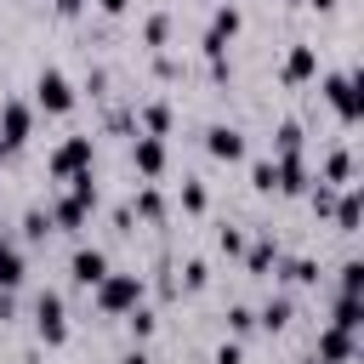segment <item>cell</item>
<instances>
[{
	"label": "cell",
	"instance_id": "obj_18",
	"mask_svg": "<svg viewBox=\"0 0 364 364\" xmlns=\"http://www.w3.org/2000/svg\"><path fill=\"white\" fill-rule=\"evenodd\" d=\"M267 267H279V245H273V239L262 233L256 245H245V273H250V279H262Z\"/></svg>",
	"mask_w": 364,
	"mask_h": 364
},
{
	"label": "cell",
	"instance_id": "obj_1",
	"mask_svg": "<svg viewBox=\"0 0 364 364\" xmlns=\"http://www.w3.org/2000/svg\"><path fill=\"white\" fill-rule=\"evenodd\" d=\"M142 296H148V279H142V273H114V267H108V273L97 279V290H91V301H97L108 318H125Z\"/></svg>",
	"mask_w": 364,
	"mask_h": 364
},
{
	"label": "cell",
	"instance_id": "obj_16",
	"mask_svg": "<svg viewBox=\"0 0 364 364\" xmlns=\"http://www.w3.org/2000/svg\"><path fill=\"white\" fill-rule=\"evenodd\" d=\"M28 279V262H23V245H11V239H0V290H17Z\"/></svg>",
	"mask_w": 364,
	"mask_h": 364
},
{
	"label": "cell",
	"instance_id": "obj_6",
	"mask_svg": "<svg viewBox=\"0 0 364 364\" xmlns=\"http://www.w3.org/2000/svg\"><path fill=\"white\" fill-rule=\"evenodd\" d=\"M245 28V11L228 0V6H216V17H210V28H205V40H199V51L216 63V57H228V46H233V34Z\"/></svg>",
	"mask_w": 364,
	"mask_h": 364
},
{
	"label": "cell",
	"instance_id": "obj_24",
	"mask_svg": "<svg viewBox=\"0 0 364 364\" xmlns=\"http://www.w3.org/2000/svg\"><path fill=\"white\" fill-rule=\"evenodd\" d=\"M142 131L148 136H171V102H148L142 108Z\"/></svg>",
	"mask_w": 364,
	"mask_h": 364
},
{
	"label": "cell",
	"instance_id": "obj_5",
	"mask_svg": "<svg viewBox=\"0 0 364 364\" xmlns=\"http://www.w3.org/2000/svg\"><path fill=\"white\" fill-rule=\"evenodd\" d=\"M28 136H34V102L6 97V102H0V148H6V154H17Z\"/></svg>",
	"mask_w": 364,
	"mask_h": 364
},
{
	"label": "cell",
	"instance_id": "obj_4",
	"mask_svg": "<svg viewBox=\"0 0 364 364\" xmlns=\"http://www.w3.org/2000/svg\"><path fill=\"white\" fill-rule=\"evenodd\" d=\"M34 336H40L46 347H63V341H68V307H63L57 290H40V296H34Z\"/></svg>",
	"mask_w": 364,
	"mask_h": 364
},
{
	"label": "cell",
	"instance_id": "obj_25",
	"mask_svg": "<svg viewBox=\"0 0 364 364\" xmlns=\"http://www.w3.org/2000/svg\"><path fill=\"white\" fill-rule=\"evenodd\" d=\"M284 279H290V284H318V262H313V256H290V262H284Z\"/></svg>",
	"mask_w": 364,
	"mask_h": 364
},
{
	"label": "cell",
	"instance_id": "obj_2",
	"mask_svg": "<svg viewBox=\"0 0 364 364\" xmlns=\"http://www.w3.org/2000/svg\"><path fill=\"white\" fill-rule=\"evenodd\" d=\"M91 159H97V136H63L46 154V171H51V182H68V176L91 171Z\"/></svg>",
	"mask_w": 364,
	"mask_h": 364
},
{
	"label": "cell",
	"instance_id": "obj_7",
	"mask_svg": "<svg viewBox=\"0 0 364 364\" xmlns=\"http://www.w3.org/2000/svg\"><path fill=\"white\" fill-rule=\"evenodd\" d=\"M80 97H74V85H68V74L63 68H40L34 74V108H46V114H68Z\"/></svg>",
	"mask_w": 364,
	"mask_h": 364
},
{
	"label": "cell",
	"instance_id": "obj_13",
	"mask_svg": "<svg viewBox=\"0 0 364 364\" xmlns=\"http://www.w3.org/2000/svg\"><path fill=\"white\" fill-rule=\"evenodd\" d=\"M279 74H284V85H307V80H318V51H313V46H290Z\"/></svg>",
	"mask_w": 364,
	"mask_h": 364
},
{
	"label": "cell",
	"instance_id": "obj_14",
	"mask_svg": "<svg viewBox=\"0 0 364 364\" xmlns=\"http://www.w3.org/2000/svg\"><path fill=\"white\" fill-rule=\"evenodd\" d=\"M273 171H279V193H290V199L313 188V176H307V159H301V154H279V159H273Z\"/></svg>",
	"mask_w": 364,
	"mask_h": 364
},
{
	"label": "cell",
	"instance_id": "obj_34",
	"mask_svg": "<svg viewBox=\"0 0 364 364\" xmlns=\"http://www.w3.org/2000/svg\"><path fill=\"white\" fill-rule=\"evenodd\" d=\"M216 245H222V256H245V233H239V228H222Z\"/></svg>",
	"mask_w": 364,
	"mask_h": 364
},
{
	"label": "cell",
	"instance_id": "obj_28",
	"mask_svg": "<svg viewBox=\"0 0 364 364\" xmlns=\"http://www.w3.org/2000/svg\"><path fill=\"white\" fill-rule=\"evenodd\" d=\"M142 40H148V46L159 51V46L171 40V11H154V17H148V28H142Z\"/></svg>",
	"mask_w": 364,
	"mask_h": 364
},
{
	"label": "cell",
	"instance_id": "obj_32",
	"mask_svg": "<svg viewBox=\"0 0 364 364\" xmlns=\"http://www.w3.org/2000/svg\"><path fill=\"white\" fill-rule=\"evenodd\" d=\"M364 290V262H341V296H358Z\"/></svg>",
	"mask_w": 364,
	"mask_h": 364
},
{
	"label": "cell",
	"instance_id": "obj_20",
	"mask_svg": "<svg viewBox=\"0 0 364 364\" xmlns=\"http://www.w3.org/2000/svg\"><path fill=\"white\" fill-rule=\"evenodd\" d=\"M51 233H57V228H51V210H40V205L23 210V245H46Z\"/></svg>",
	"mask_w": 364,
	"mask_h": 364
},
{
	"label": "cell",
	"instance_id": "obj_10",
	"mask_svg": "<svg viewBox=\"0 0 364 364\" xmlns=\"http://www.w3.org/2000/svg\"><path fill=\"white\" fill-rule=\"evenodd\" d=\"M102 273H108V250H102V245H80V250L68 256V279H74L80 290H97Z\"/></svg>",
	"mask_w": 364,
	"mask_h": 364
},
{
	"label": "cell",
	"instance_id": "obj_23",
	"mask_svg": "<svg viewBox=\"0 0 364 364\" xmlns=\"http://www.w3.org/2000/svg\"><path fill=\"white\" fill-rule=\"evenodd\" d=\"M136 216H142V222H165V193H159L154 182H142V193H136Z\"/></svg>",
	"mask_w": 364,
	"mask_h": 364
},
{
	"label": "cell",
	"instance_id": "obj_31",
	"mask_svg": "<svg viewBox=\"0 0 364 364\" xmlns=\"http://www.w3.org/2000/svg\"><path fill=\"white\" fill-rule=\"evenodd\" d=\"M307 205H313L318 216H330V210H336V188H330V182H313V188H307Z\"/></svg>",
	"mask_w": 364,
	"mask_h": 364
},
{
	"label": "cell",
	"instance_id": "obj_15",
	"mask_svg": "<svg viewBox=\"0 0 364 364\" xmlns=\"http://www.w3.org/2000/svg\"><path fill=\"white\" fill-rule=\"evenodd\" d=\"M330 216H336L341 233H358V222H364V193L347 182V193H336V210H330Z\"/></svg>",
	"mask_w": 364,
	"mask_h": 364
},
{
	"label": "cell",
	"instance_id": "obj_3",
	"mask_svg": "<svg viewBox=\"0 0 364 364\" xmlns=\"http://www.w3.org/2000/svg\"><path fill=\"white\" fill-rule=\"evenodd\" d=\"M324 102L336 108L341 125H358L364 119V80L358 74H324Z\"/></svg>",
	"mask_w": 364,
	"mask_h": 364
},
{
	"label": "cell",
	"instance_id": "obj_12",
	"mask_svg": "<svg viewBox=\"0 0 364 364\" xmlns=\"http://www.w3.org/2000/svg\"><path fill=\"white\" fill-rule=\"evenodd\" d=\"M91 210H97V205H91V199H80V193L68 188V193H57V199H51V228H63V233H80V228L91 222Z\"/></svg>",
	"mask_w": 364,
	"mask_h": 364
},
{
	"label": "cell",
	"instance_id": "obj_39",
	"mask_svg": "<svg viewBox=\"0 0 364 364\" xmlns=\"http://www.w3.org/2000/svg\"><path fill=\"white\" fill-rule=\"evenodd\" d=\"M301 6H313V11H336V0H301Z\"/></svg>",
	"mask_w": 364,
	"mask_h": 364
},
{
	"label": "cell",
	"instance_id": "obj_30",
	"mask_svg": "<svg viewBox=\"0 0 364 364\" xmlns=\"http://www.w3.org/2000/svg\"><path fill=\"white\" fill-rule=\"evenodd\" d=\"M205 205H210L205 182H182V210H188V216H205Z\"/></svg>",
	"mask_w": 364,
	"mask_h": 364
},
{
	"label": "cell",
	"instance_id": "obj_33",
	"mask_svg": "<svg viewBox=\"0 0 364 364\" xmlns=\"http://www.w3.org/2000/svg\"><path fill=\"white\" fill-rule=\"evenodd\" d=\"M228 330L233 336H250L256 330V307H228Z\"/></svg>",
	"mask_w": 364,
	"mask_h": 364
},
{
	"label": "cell",
	"instance_id": "obj_27",
	"mask_svg": "<svg viewBox=\"0 0 364 364\" xmlns=\"http://www.w3.org/2000/svg\"><path fill=\"white\" fill-rule=\"evenodd\" d=\"M205 284H210V262H199V256H193V262L182 267V290H188V296H199Z\"/></svg>",
	"mask_w": 364,
	"mask_h": 364
},
{
	"label": "cell",
	"instance_id": "obj_26",
	"mask_svg": "<svg viewBox=\"0 0 364 364\" xmlns=\"http://www.w3.org/2000/svg\"><path fill=\"white\" fill-rule=\"evenodd\" d=\"M250 188H256V193H279V171H273V159H256V165H250Z\"/></svg>",
	"mask_w": 364,
	"mask_h": 364
},
{
	"label": "cell",
	"instance_id": "obj_22",
	"mask_svg": "<svg viewBox=\"0 0 364 364\" xmlns=\"http://www.w3.org/2000/svg\"><path fill=\"white\" fill-rule=\"evenodd\" d=\"M125 330H131V336H136V341H148V336H154V330H159V313H154V307H148V301H136V307H131V313H125Z\"/></svg>",
	"mask_w": 364,
	"mask_h": 364
},
{
	"label": "cell",
	"instance_id": "obj_38",
	"mask_svg": "<svg viewBox=\"0 0 364 364\" xmlns=\"http://www.w3.org/2000/svg\"><path fill=\"white\" fill-rule=\"evenodd\" d=\"M119 364H154V358H148V353H142V347H131V353H125V358H119Z\"/></svg>",
	"mask_w": 364,
	"mask_h": 364
},
{
	"label": "cell",
	"instance_id": "obj_9",
	"mask_svg": "<svg viewBox=\"0 0 364 364\" xmlns=\"http://www.w3.org/2000/svg\"><path fill=\"white\" fill-rule=\"evenodd\" d=\"M131 165H136L142 182H159V176H165V136L136 131V142H131Z\"/></svg>",
	"mask_w": 364,
	"mask_h": 364
},
{
	"label": "cell",
	"instance_id": "obj_29",
	"mask_svg": "<svg viewBox=\"0 0 364 364\" xmlns=\"http://www.w3.org/2000/svg\"><path fill=\"white\" fill-rule=\"evenodd\" d=\"M273 148H279V154H301V125H296V119H284V125L273 131Z\"/></svg>",
	"mask_w": 364,
	"mask_h": 364
},
{
	"label": "cell",
	"instance_id": "obj_17",
	"mask_svg": "<svg viewBox=\"0 0 364 364\" xmlns=\"http://www.w3.org/2000/svg\"><path fill=\"white\" fill-rule=\"evenodd\" d=\"M318 182H330V188H347V182H353V148H330V154H324V171H318Z\"/></svg>",
	"mask_w": 364,
	"mask_h": 364
},
{
	"label": "cell",
	"instance_id": "obj_21",
	"mask_svg": "<svg viewBox=\"0 0 364 364\" xmlns=\"http://www.w3.org/2000/svg\"><path fill=\"white\" fill-rule=\"evenodd\" d=\"M330 324H341V330H358V324H364V307H358V296H336V301H330Z\"/></svg>",
	"mask_w": 364,
	"mask_h": 364
},
{
	"label": "cell",
	"instance_id": "obj_11",
	"mask_svg": "<svg viewBox=\"0 0 364 364\" xmlns=\"http://www.w3.org/2000/svg\"><path fill=\"white\" fill-rule=\"evenodd\" d=\"M324 364H353L358 358V330H341V324H324L318 330V347H313Z\"/></svg>",
	"mask_w": 364,
	"mask_h": 364
},
{
	"label": "cell",
	"instance_id": "obj_19",
	"mask_svg": "<svg viewBox=\"0 0 364 364\" xmlns=\"http://www.w3.org/2000/svg\"><path fill=\"white\" fill-rule=\"evenodd\" d=\"M290 318H296V301H290V296H273V301H267V307L256 313V324H262L267 336H279V330H284Z\"/></svg>",
	"mask_w": 364,
	"mask_h": 364
},
{
	"label": "cell",
	"instance_id": "obj_37",
	"mask_svg": "<svg viewBox=\"0 0 364 364\" xmlns=\"http://www.w3.org/2000/svg\"><path fill=\"white\" fill-rule=\"evenodd\" d=\"M97 11H108V17H125V11H131V0H97Z\"/></svg>",
	"mask_w": 364,
	"mask_h": 364
},
{
	"label": "cell",
	"instance_id": "obj_35",
	"mask_svg": "<svg viewBox=\"0 0 364 364\" xmlns=\"http://www.w3.org/2000/svg\"><path fill=\"white\" fill-rule=\"evenodd\" d=\"M210 364H245V347H239V341H222V347H216V358H210Z\"/></svg>",
	"mask_w": 364,
	"mask_h": 364
},
{
	"label": "cell",
	"instance_id": "obj_36",
	"mask_svg": "<svg viewBox=\"0 0 364 364\" xmlns=\"http://www.w3.org/2000/svg\"><path fill=\"white\" fill-rule=\"evenodd\" d=\"M51 6H57V17H80L85 11V0H51Z\"/></svg>",
	"mask_w": 364,
	"mask_h": 364
},
{
	"label": "cell",
	"instance_id": "obj_8",
	"mask_svg": "<svg viewBox=\"0 0 364 364\" xmlns=\"http://www.w3.org/2000/svg\"><path fill=\"white\" fill-rule=\"evenodd\" d=\"M205 154L222 159V165H239V159L250 154V142H245L239 125H210V131H205Z\"/></svg>",
	"mask_w": 364,
	"mask_h": 364
},
{
	"label": "cell",
	"instance_id": "obj_40",
	"mask_svg": "<svg viewBox=\"0 0 364 364\" xmlns=\"http://www.w3.org/2000/svg\"><path fill=\"white\" fill-rule=\"evenodd\" d=\"M307 364H324V358H318V353H313V358H307Z\"/></svg>",
	"mask_w": 364,
	"mask_h": 364
}]
</instances>
